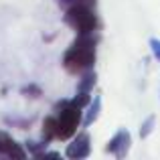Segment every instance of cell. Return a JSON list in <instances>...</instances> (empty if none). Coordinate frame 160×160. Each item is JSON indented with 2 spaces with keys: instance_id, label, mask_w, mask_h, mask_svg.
Masks as SVG:
<instances>
[{
  "instance_id": "10",
  "label": "cell",
  "mask_w": 160,
  "mask_h": 160,
  "mask_svg": "<svg viewBox=\"0 0 160 160\" xmlns=\"http://www.w3.org/2000/svg\"><path fill=\"white\" fill-rule=\"evenodd\" d=\"M154 124H156V118L154 116H148L144 122H142V126H140V138H148L150 134H152V130H154Z\"/></svg>"
},
{
  "instance_id": "11",
  "label": "cell",
  "mask_w": 160,
  "mask_h": 160,
  "mask_svg": "<svg viewBox=\"0 0 160 160\" xmlns=\"http://www.w3.org/2000/svg\"><path fill=\"white\" fill-rule=\"evenodd\" d=\"M47 144L49 142H32V140H28L27 142V148H28V152L32 154V156H39V154H43L45 152V148H47Z\"/></svg>"
},
{
  "instance_id": "5",
  "label": "cell",
  "mask_w": 160,
  "mask_h": 160,
  "mask_svg": "<svg viewBox=\"0 0 160 160\" xmlns=\"http://www.w3.org/2000/svg\"><path fill=\"white\" fill-rule=\"evenodd\" d=\"M130 144H132V136H130V132H128V130H120V132H116V136L108 142L106 152L113 154L116 158L122 160V158H126V154H128Z\"/></svg>"
},
{
  "instance_id": "2",
  "label": "cell",
  "mask_w": 160,
  "mask_h": 160,
  "mask_svg": "<svg viewBox=\"0 0 160 160\" xmlns=\"http://www.w3.org/2000/svg\"><path fill=\"white\" fill-rule=\"evenodd\" d=\"M57 140H69L77 134V128L83 122L81 108L73 106L71 102H59L57 108Z\"/></svg>"
},
{
  "instance_id": "6",
  "label": "cell",
  "mask_w": 160,
  "mask_h": 160,
  "mask_svg": "<svg viewBox=\"0 0 160 160\" xmlns=\"http://www.w3.org/2000/svg\"><path fill=\"white\" fill-rule=\"evenodd\" d=\"M0 156H8V158H27V152L24 148L18 144V142L12 140L10 134L0 132Z\"/></svg>"
},
{
  "instance_id": "12",
  "label": "cell",
  "mask_w": 160,
  "mask_h": 160,
  "mask_svg": "<svg viewBox=\"0 0 160 160\" xmlns=\"http://www.w3.org/2000/svg\"><path fill=\"white\" fill-rule=\"evenodd\" d=\"M91 102V95L89 93H81V91H77V95H75L73 99H71V103L73 106H77V108H87V103Z\"/></svg>"
},
{
  "instance_id": "3",
  "label": "cell",
  "mask_w": 160,
  "mask_h": 160,
  "mask_svg": "<svg viewBox=\"0 0 160 160\" xmlns=\"http://www.w3.org/2000/svg\"><path fill=\"white\" fill-rule=\"evenodd\" d=\"M63 20H65V24H69L75 32H93V31H98V16H95L93 8L83 6V4H75V6L67 8Z\"/></svg>"
},
{
  "instance_id": "8",
  "label": "cell",
  "mask_w": 160,
  "mask_h": 160,
  "mask_svg": "<svg viewBox=\"0 0 160 160\" xmlns=\"http://www.w3.org/2000/svg\"><path fill=\"white\" fill-rule=\"evenodd\" d=\"M41 134H43L45 142L57 140V118L55 116H47L43 120V128H41Z\"/></svg>"
},
{
  "instance_id": "13",
  "label": "cell",
  "mask_w": 160,
  "mask_h": 160,
  "mask_svg": "<svg viewBox=\"0 0 160 160\" xmlns=\"http://www.w3.org/2000/svg\"><path fill=\"white\" fill-rule=\"evenodd\" d=\"M22 93H24V95H28V98H41V87H37V85L22 87Z\"/></svg>"
},
{
  "instance_id": "14",
  "label": "cell",
  "mask_w": 160,
  "mask_h": 160,
  "mask_svg": "<svg viewBox=\"0 0 160 160\" xmlns=\"http://www.w3.org/2000/svg\"><path fill=\"white\" fill-rule=\"evenodd\" d=\"M150 49H152V55L158 59V63H160V39L152 37V39H150Z\"/></svg>"
},
{
  "instance_id": "9",
  "label": "cell",
  "mask_w": 160,
  "mask_h": 160,
  "mask_svg": "<svg viewBox=\"0 0 160 160\" xmlns=\"http://www.w3.org/2000/svg\"><path fill=\"white\" fill-rule=\"evenodd\" d=\"M95 79H98V75H95L93 69L81 73V79H79V83H77V91H81V93H91V89L95 87Z\"/></svg>"
},
{
  "instance_id": "7",
  "label": "cell",
  "mask_w": 160,
  "mask_h": 160,
  "mask_svg": "<svg viewBox=\"0 0 160 160\" xmlns=\"http://www.w3.org/2000/svg\"><path fill=\"white\" fill-rule=\"evenodd\" d=\"M99 112H102V98L95 95V98H91V102L87 103V112H85V116H83L81 124L85 126V128H89V126L99 118Z\"/></svg>"
},
{
  "instance_id": "4",
  "label": "cell",
  "mask_w": 160,
  "mask_h": 160,
  "mask_svg": "<svg viewBox=\"0 0 160 160\" xmlns=\"http://www.w3.org/2000/svg\"><path fill=\"white\" fill-rule=\"evenodd\" d=\"M91 154V138L87 132H79L73 136L71 144L67 146L65 150V156L71 158V160H81V158H87Z\"/></svg>"
},
{
  "instance_id": "1",
  "label": "cell",
  "mask_w": 160,
  "mask_h": 160,
  "mask_svg": "<svg viewBox=\"0 0 160 160\" xmlns=\"http://www.w3.org/2000/svg\"><path fill=\"white\" fill-rule=\"evenodd\" d=\"M99 41L98 32H77L75 41L63 55V67L71 75H81L93 69L95 65V45Z\"/></svg>"
}]
</instances>
